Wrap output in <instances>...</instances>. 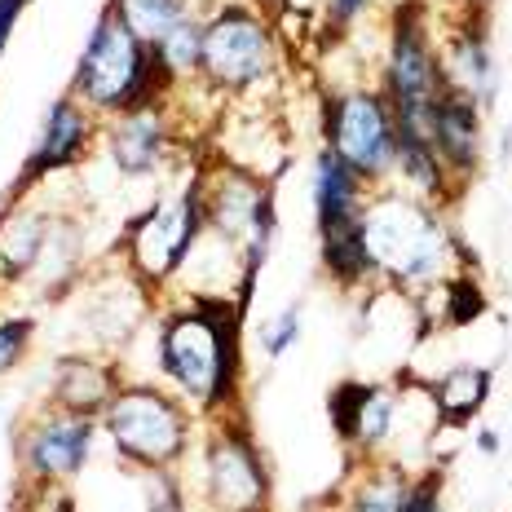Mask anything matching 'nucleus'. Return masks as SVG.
Returning <instances> with one entry per match:
<instances>
[{
  "mask_svg": "<svg viewBox=\"0 0 512 512\" xmlns=\"http://www.w3.org/2000/svg\"><path fill=\"white\" fill-rule=\"evenodd\" d=\"M159 358L190 398L208 402V407L230 402L234 380H239V318H234V309L221 301H199L195 314L168 323Z\"/></svg>",
  "mask_w": 512,
  "mask_h": 512,
  "instance_id": "obj_1",
  "label": "nucleus"
},
{
  "mask_svg": "<svg viewBox=\"0 0 512 512\" xmlns=\"http://www.w3.org/2000/svg\"><path fill=\"white\" fill-rule=\"evenodd\" d=\"M164 80H173L164 58L133 36L115 9L102 14L76 67V89L84 98L98 106H115V111H146Z\"/></svg>",
  "mask_w": 512,
  "mask_h": 512,
  "instance_id": "obj_2",
  "label": "nucleus"
},
{
  "mask_svg": "<svg viewBox=\"0 0 512 512\" xmlns=\"http://www.w3.org/2000/svg\"><path fill=\"white\" fill-rule=\"evenodd\" d=\"M106 429L115 446L142 464H168L186 446V420L164 393L155 389H128L115 393L106 407Z\"/></svg>",
  "mask_w": 512,
  "mask_h": 512,
  "instance_id": "obj_3",
  "label": "nucleus"
},
{
  "mask_svg": "<svg viewBox=\"0 0 512 512\" xmlns=\"http://www.w3.org/2000/svg\"><path fill=\"white\" fill-rule=\"evenodd\" d=\"M362 234H367V252L371 261L393 265L407 279H420V274H433L437 261H442V230L437 221H429L424 212H415L407 204H380L376 212L362 217Z\"/></svg>",
  "mask_w": 512,
  "mask_h": 512,
  "instance_id": "obj_4",
  "label": "nucleus"
},
{
  "mask_svg": "<svg viewBox=\"0 0 512 512\" xmlns=\"http://www.w3.org/2000/svg\"><path fill=\"white\" fill-rule=\"evenodd\" d=\"M270 58H274L270 31L248 9L230 5L204 27V71L226 89L256 84L270 71Z\"/></svg>",
  "mask_w": 512,
  "mask_h": 512,
  "instance_id": "obj_5",
  "label": "nucleus"
},
{
  "mask_svg": "<svg viewBox=\"0 0 512 512\" xmlns=\"http://www.w3.org/2000/svg\"><path fill=\"white\" fill-rule=\"evenodd\" d=\"M393 111L371 93H349V98L332 102L327 115V137L332 151L354 168L358 177H376L393 159Z\"/></svg>",
  "mask_w": 512,
  "mask_h": 512,
  "instance_id": "obj_6",
  "label": "nucleus"
},
{
  "mask_svg": "<svg viewBox=\"0 0 512 512\" xmlns=\"http://www.w3.org/2000/svg\"><path fill=\"white\" fill-rule=\"evenodd\" d=\"M199 230V186L181 199L177 208H155L137 230V256L151 274H168L181 265Z\"/></svg>",
  "mask_w": 512,
  "mask_h": 512,
  "instance_id": "obj_7",
  "label": "nucleus"
},
{
  "mask_svg": "<svg viewBox=\"0 0 512 512\" xmlns=\"http://www.w3.org/2000/svg\"><path fill=\"white\" fill-rule=\"evenodd\" d=\"M212 495L226 512H256L265 504V473L248 437L230 433L212 451Z\"/></svg>",
  "mask_w": 512,
  "mask_h": 512,
  "instance_id": "obj_8",
  "label": "nucleus"
},
{
  "mask_svg": "<svg viewBox=\"0 0 512 512\" xmlns=\"http://www.w3.org/2000/svg\"><path fill=\"white\" fill-rule=\"evenodd\" d=\"M89 442H93V424L89 415H62V420H49L31 433L27 442V464L36 468L40 477H67L76 473L89 455Z\"/></svg>",
  "mask_w": 512,
  "mask_h": 512,
  "instance_id": "obj_9",
  "label": "nucleus"
},
{
  "mask_svg": "<svg viewBox=\"0 0 512 512\" xmlns=\"http://www.w3.org/2000/svg\"><path fill=\"white\" fill-rule=\"evenodd\" d=\"M433 151L455 168L477 164V106L468 93L446 89L433 106Z\"/></svg>",
  "mask_w": 512,
  "mask_h": 512,
  "instance_id": "obj_10",
  "label": "nucleus"
},
{
  "mask_svg": "<svg viewBox=\"0 0 512 512\" xmlns=\"http://www.w3.org/2000/svg\"><path fill=\"white\" fill-rule=\"evenodd\" d=\"M84 137H89V120H84V111L71 98H62L58 106L49 111L45 120V133H40V146L36 155L27 159V173H23V186L31 177L40 173H53V168L71 164L80 151H84Z\"/></svg>",
  "mask_w": 512,
  "mask_h": 512,
  "instance_id": "obj_11",
  "label": "nucleus"
},
{
  "mask_svg": "<svg viewBox=\"0 0 512 512\" xmlns=\"http://www.w3.org/2000/svg\"><path fill=\"white\" fill-rule=\"evenodd\" d=\"M314 199H318V226H340L358 217V173L336 151L318 155L314 168Z\"/></svg>",
  "mask_w": 512,
  "mask_h": 512,
  "instance_id": "obj_12",
  "label": "nucleus"
},
{
  "mask_svg": "<svg viewBox=\"0 0 512 512\" xmlns=\"http://www.w3.org/2000/svg\"><path fill=\"white\" fill-rule=\"evenodd\" d=\"M164 151V120L146 106V111H128L111 137V155L124 173H146V168Z\"/></svg>",
  "mask_w": 512,
  "mask_h": 512,
  "instance_id": "obj_13",
  "label": "nucleus"
},
{
  "mask_svg": "<svg viewBox=\"0 0 512 512\" xmlns=\"http://www.w3.org/2000/svg\"><path fill=\"white\" fill-rule=\"evenodd\" d=\"M323 265L336 274L340 283H354L371 270V252H367V234H362V217L340 221V226L323 230Z\"/></svg>",
  "mask_w": 512,
  "mask_h": 512,
  "instance_id": "obj_14",
  "label": "nucleus"
},
{
  "mask_svg": "<svg viewBox=\"0 0 512 512\" xmlns=\"http://www.w3.org/2000/svg\"><path fill=\"white\" fill-rule=\"evenodd\" d=\"M115 14L124 18L128 31H133L142 45L159 49L181 23H186V0H120Z\"/></svg>",
  "mask_w": 512,
  "mask_h": 512,
  "instance_id": "obj_15",
  "label": "nucleus"
},
{
  "mask_svg": "<svg viewBox=\"0 0 512 512\" xmlns=\"http://www.w3.org/2000/svg\"><path fill=\"white\" fill-rule=\"evenodd\" d=\"M58 398L67 402L76 415H89L98 407H111V371L98 367V362H67L58 380Z\"/></svg>",
  "mask_w": 512,
  "mask_h": 512,
  "instance_id": "obj_16",
  "label": "nucleus"
},
{
  "mask_svg": "<svg viewBox=\"0 0 512 512\" xmlns=\"http://www.w3.org/2000/svg\"><path fill=\"white\" fill-rule=\"evenodd\" d=\"M486 389H490V371H482V367L451 371V376L437 384V411H442L451 424H464L468 415L482 411Z\"/></svg>",
  "mask_w": 512,
  "mask_h": 512,
  "instance_id": "obj_17",
  "label": "nucleus"
},
{
  "mask_svg": "<svg viewBox=\"0 0 512 512\" xmlns=\"http://www.w3.org/2000/svg\"><path fill=\"white\" fill-rule=\"evenodd\" d=\"M155 53L164 58L168 76H186V71L204 67V31H199L195 23H181Z\"/></svg>",
  "mask_w": 512,
  "mask_h": 512,
  "instance_id": "obj_18",
  "label": "nucleus"
},
{
  "mask_svg": "<svg viewBox=\"0 0 512 512\" xmlns=\"http://www.w3.org/2000/svg\"><path fill=\"white\" fill-rule=\"evenodd\" d=\"M455 84H460V89H477V93L490 89V58L477 36H464L460 45H455Z\"/></svg>",
  "mask_w": 512,
  "mask_h": 512,
  "instance_id": "obj_19",
  "label": "nucleus"
},
{
  "mask_svg": "<svg viewBox=\"0 0 512 512\" xmlns=\"http://www.w3.org/2000/svg\"><path fill=\"white\" fill-rule=\"evenodd\" d=\"M389 415H393V398L389 393H380V389H371L367 393V402H362V411H358V420H354V442L362 446H371V442H380L384 433H389Z\"/></svg>",
  "mask_w": 512,
  "mask_h": 512,
  "instance_id": "obj_20",
  "label": "nucleus"
},
{
  "mask_svg": "<svg viewBox=\"0 0 512 512\" xmlns=\"http://www.w3.org/2000/svg\"><path fill=\"white\" fill-rule=\"evenodd\" d=\"M402 504H407V486H402V477H380V482L358 490L354 512H402Z\"/></svg>",
  "mask_w": 512,
  "mask_h": 512,
  "instance_id": "obj_21",
  "label": "nucleus"
},
{
  "mask_svg": "<svg viewBox=\"0 0 512 512\" xmlns=\"http://www.w3.org/2000/svg\"><path fill=\"white\" fill-rule=\"evenodd\" d=\"M27 340H31V323H27V318H14V323H0V371L14 367V362L23 358Z\"/></svg>",
  "mask_w": 512,
  "mask_h": 512,
  "instance_id": "obj_22",
  "label": "nucleus"
},
{
  "mask_svg": "<svg viewBox=\"0 0 512 512\" xmlns=\"http://www.w3.org/2000/svg\"><path fill=\"white\" fill-rule=\"evenodd\" d=\"M482 292H477V283H455L451 287V323H468V318L482 314Z\"/></svg>",
  "mask_w": 512,
  "mask_h": 512,
  "instance_id": "obj_23",
  "label": "nucleus"
},
{
  "mask_svg": "<svg viewBox=\"0 0 512 512\" xmlns=\"http://www.w3.org/2000/svg\"><path fill=\"white\" fill-rule=\"evenodd\" d=\"M402 512H437V482H420L415 490H407Z\"/></svg>",
  "mask_w": 512,
  "mask_h": 512,
  "instance_id": "obj_24",
  "label": "nucleus"
},
{
  "mask_svg": "<svg viewBox=\"0 0 512 512\" xmlns=\"http://www.w3.org/2000/svg\"><path fill=\"white\" fill-rule=\"evenodd\" d=\"M274 327H279V332H270V340H265V349H270V354H283V349L296 340V309H287V314H283Z\"/></svg>",
  "mask_w": 512,
  "mask_h": 512,
  "instance_id": "obj_25",
  "label": "nucleus"
},
{
  "mask_svg": "<svg viewBox=\"0 0 512 512\" xmlns=\"http://www.w3.org/2000/svg\"><path fill=\"white\" fill-rule=\"evenodd\" d=\"M23 5L27 0H0V49H5V40H9V31H14L18 14H23Z\"/></svg>",
  "mask_w": 512,
  "mask_h": 512,
  "instance_id": "obj_26",
  "label": "nucleus"
},
{
  "mask_svg": "<svg viewBox=\"0 0 512 512\" xmlns=\"http://www.w3.org/2000/svg\"><path fill=\"white\" fill-rule=\"evenodd\" d=\"M362 5H367V0H332L336 23H349V18H358V14H362Z\"/></svg>",
  "mask_w": 512,
  "mask_h": 512,
  "instance_id": "obj_27",
  "label": "nucleus"
}]
</instances>
